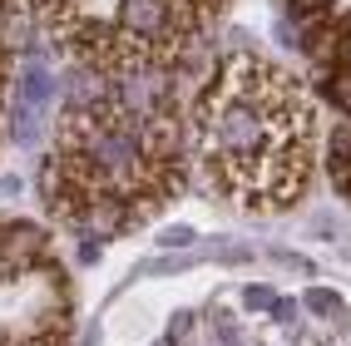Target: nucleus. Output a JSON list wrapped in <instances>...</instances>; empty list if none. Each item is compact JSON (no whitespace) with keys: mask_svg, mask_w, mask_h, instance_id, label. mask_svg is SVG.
I'll use <instances>...</instances> for the list:
<instances>
[{"mask_svg":"<svg viewBox=\"0 0 351 346\" xmlns=\"http://www.w3.org/2000/svg\"><path fill=\"white\" fill-rule=\"evenodd\" d=\"M45 233L40 227H15V233H5L0 238V262H5L10 272H20V267H35L40 258H45Z\"/></svg>","mask_w":351,"mask_h":346,"instance_id":"1","label":"nucleus"},{"mask_svg":"<svg viewBox=\"0 0 351 346\" xmlns=\"http://www.w3.org/2000/svg\"><path fill=\"white\" fill-rule=\"evenodd\" d=\"M119 20L129 35H163L169 30V0H124Z\"/></svg>","mask_w":351,"mask_h":346,"instance_id":"2","label":"nucleus"},{"mask_svg":"<svg viewBox=\"0 0 351 346\" xmlns=\"http://www.w3.org/2000/svg\"><path fill=\"white\" fill-rule=\"evenodd\" d=\"M50 89H55V79L45 75V64H30L25 75H20V104H25V109H40L45 99H50Z\"/></svg>","mask_w":351,"mask_h":346,"instance_id":"3","label":"nucleus"},{"mask_svg":"<svg viewBox=\"0 0 351 346\" xmlns=\"http://www.w3.org/2000/svg\"><path fill=\"white\" fill-rule=\"evenodd\" d=\"M326 99H332L341 114H351V64L332 69V79H326Z\"/></svg>","mask_w":351,"mask_h":346,"instance_id":"4","label":"nucleus"},{"mask_svg":"<svg viewBox=\"0 0 351 346\" xmlns=\"http://www.w3.org/2000/svg\"><path fill=\"white\" fill-rule=\"evenodd\" d=\"M158 243H163V247H189V243H193V227H169Z\"/></svg>","mask_w":351,"mask_h":346,"instance_id":"5","label":"nucleus"},{"mask_svg":"<svg viewBox=\"0 0 351 346\" xmlns=\"http://www.w3.org/2000/svg\"><path fill=\"white\" fill-rule=\"evenodd\" d=\"M307 307H317V312H341V302H337L332 292H312V297H307Z\"/></svg>","mask_w":351,"mask_h":346,"instance_id":"6","label":"nucleus"},{"mask_svg":"<svg viewBox=\"0 0 351 346\" xmlns=\"http://www.w3.org/2000/svg\"><path fill=\"white\" fill-rule=\"evenodd\" d=\"M247 307H257V312L272 307V292H267V287H252V292H247Z\"/></svg>","mask_w":351,"mask_h":346,"instance_id":"7","label":"nucleus"},{"mask_svg":"<svg viewBox=\"0 0 351 346\" xmlns=\"http://www.w3.org/2000/svg\"><path fill=\"white\" fill-rule=\"evenodd\" d=\"M292 5H297V10H326L332 0H292Z\"/></svg>","mask_w":351,"mask_h":346,"instance_id":"8","label":"nucleus"},{"mask_svg":"<svg viewBox=\"0 0 351 346\" xmlns=\"http://www.w3.org/2000/svg\"><path fill=\"white\" fill-rule=\"evenodd\" d=\"M337 55H341V60H346V64H351V25H346V40H341V45H337Z\"/></svg>","mask_w":351,"mask_h":346,"instance_id":"9","label":"nucleus"}]
</instances>
